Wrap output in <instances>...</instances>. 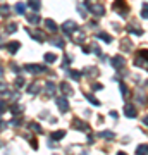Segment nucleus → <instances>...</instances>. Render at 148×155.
<instances>
[{
	"instance_id": "obj_18",
	"label": "nucleus",
	"mask_w": 148,
	"mask_h": 155,
	"mask_svg": "<svg viewBox=\"0 0 148 155\" xmlns=\"http://www.w3.org/2000/svg\"><path fill=\"white\" fill-rule=\"evenodd\" d=\"M28 93L29 95H38L40 93V84L38 83H31L29 88H28Z\"/></svg>"
},
{
	"instance_id": "obj_43",
	"label": "nucleus",
	"mask_w": 148,
	"mask_h": 155,
	"mask_svg": "<svg viewBox=\"0 0 148 155\" xmlns=\"http://www.w3.org/2000/svg\"><path fill=\"white\" fill-rule=\"evenodd\" d=\"M91 50H93V48H90V47H83V52H84V54H90Z\"/></svg>"
},
{
	"instance_id": "obj_17",
	"label": "nucleus",
	"mask_w": 148,
	"mask_h": 155,
	"mask_svg": "<svg viewBox=\"0 0 148 155\" xmlns=\"http://www.w3.org/2000/svg\"><path fill=\"white\" fill-rule=\"evenodd\" d=\"M28 7H31L33 11H40L41 9V2L40 0H28Z\"/></svg>"
},
{
	"instance_id": "obj_28",
	"label": "nucleus",
	"mask_w": 148,
	"mask_h": 155,
	"mask_svg": "<svg viewBox=\"0 0 148 155\" xmlns=\"http://www.w3.org/2000/svg\"><path fill=\"white\" fill-rule=\"evenodd\" d=\"M69 78H72L74 81H79V79H81V72L79 71H69Z\"/></svg>"
},
{
	"instance_id": "obj_30",
	"label": "nucleus",
	"mask_w": 148,
	"mask_h": 155,
	"mask_svg": "<svg viewBox=\"0 0 148 155\" xmlns=\"http://www.w3.org/2000/svg\"><path fill=\"white\" fill-rule=\"evenodd\" d=\"M119 86H121V93H122V97L124 98H127L129 97V91H127V86L124 83H119Z\"/></svg>"
},
{
	"instance_id": "obj_14",
	"label": "nucleus",
	"mask_w": 148,
	"mask_h": 155,
	"mask_svg": "<svg viewBox=\"0 0 148 155\" xmlns=\"http://www.w3.org/2000/svg\"><path fill=\"white\" fill-rule=\"evenodd\" d=\"M55 90H57V88H55V84L52 83V81H48V83L45 84V93L48 95V97H54V95H55Z\"/></svg>"
},
{
	"instance_id": "obj_8",
	"label": "nucleus",
	"mask_w": 148,
	"mask_h": 155,
	"mask_svg": "<svg viewBox=\"0 0 148 155\" xmlns=\"http://www.w3.org/2000/svg\"><path fill=\"white\" fill-rule=\"evenodd\" d=\"M74 29H76V22L74 21H66L64 24H62V31H64V35H71Z\"/></svg>"
},
{
	"instance_id": "obj_31",
	"label": "nucleus",
	"mask_w": 148,
	"mask_h": 155,
	"mask_svg": "<svg viewBox=\"0 0 148 155\" xmlns=\"http://www.w3.org/2000/svg\"><path fill=\"white\" fill-rule=\"evenodd\" d=\"M84 97H86V98L90 100V102H91L93 105H100V100H97V98H95V97H93V95H91V93H86V95H84Z\"/></svg>"
},
{
	"instance_id": "obj_6",
	"label": "nucleus",
	"mask_w": 148,
	"mask_h": 155,
	"mask_svg": "<svg viewBox=\"0 0 148 155\" xmlns=\"http://www.w3.org/2000/svg\"><path fill=\"white\" fill-rule=\"evenodd\" d=\"M110 64H112V67H114V69H117V71H119V69H122V67L126 66V61H124V57L115 55V57H112V62H110Z\"/></svg>"
},
{
	"instance_id": "obj_44",
	"label": "nucleus",
	"mask_w": 148,
	"mask_h": 155,
	"mask_svg": "<svg viewBox=\"0 0 148 155\" xmlns=\"http://www.w3.org/2000/svg\"><path fill=\"white\" fill-rule=\"evenodd\" d=\"M31 147H33L35 150L38 148V143H36V140H31Z\"/></svg>"
},
{
	"instance_id": "obj_32",
	"label": "nucleus",
	"mask_w": 148,
	"mask_h": 155,
	"mask_svg": "<svg viewBox=\"0 0 148 155\" xmlns=\"http://www.w3.org/2000/svg\"><path fill=\"white\" fill-rule=\"evenodd\" d=\"M29 129H31V131H35V133H41V127H40L36 122H31V124H29Z\"/></svg>"
},
{
	"instance_id": "obj_26",
	"label": "nucleus",
	"mask_w": 148,
	"mask_h": 155,
	"mask_svg": "<svg viewBox=\"0 0 148 155\" xmlns=\"http://www.w3.org/2000/svg\"><path fill=\"white\" fill-rule=\"evenodd\" d=\"M28 22H29V24H38L40 17L36 16V14H29V16H28Z\"/></svg>"
},
{
	"instance_id": "obj_42",
	"label": "nucleus",
	"mask_w": 148,
	"mask_h": 155,
	"mask_svg": "<svg viewBox=\"0 0 148 155\" xmlns=\"http://www.w3.org/2000/svg\"><path fill=\"white\" fill-rule=\"evenodd\" d=\"M5 127H7V124L2 121V117H0V131H2V129H5Z\"/></svg>"
},
{
	"instance_id": "obj_35",
	"label": "nucleus",
	"mask_w": 148,
	"mask_h": 155,
	"mask_svg": "<svg viewBox=\"0 0 148 155\" xmlns=\"http://www.w3.org/2000/svg\"><path fill=\"white\" fill-rule=\"evenodd\" d=\"M7 109H9L7 102H5V100H0V114H2V112H5Z\"/></svg>"
},
{
	"instance_id": "obj_7",
	"label": "nucleus",
	"mask_w": 148,
	"mask_h": 155,
	"mask_svg": "<svg viewBox=\"0 0 148 155\" xmlns=\"http://www.w3.org/2000/svg\"><path fill=\"white\" fill-rule=\"evenodd\" d=\"M29 36L35 40V41H40V43H43L45 40H47V35L43 31H40V29H35V31H29Z\"/></svg>"
},
{
	"instance_id": "obj_37",
	"label": "nucleus",
	"mask_w": 148,
	"mask_h": 155,
	"mask_svg": "<svg viewBox=\"0 0 148 155\" xmlns=\"http://www.w3.org/2000/svg\"><path fill=\"white\" fill-rule=\"evenodd\" d=\"M131 48V41H127V40H122V50H129Z\"/></svg>"
},
{
	"instance_id": "obj_41",
	"label": "nucleus",
	"mask_w": 148,
	"mask_h": 155,
	"mask_svg": "<svg viewBox=\"0 0 148 155\" xmlns=\"http://www.w3.org/2000/svg\"><path fill=\"white\" fill-rule=\"evenodd\" d=\"M11 110H12V114H17V112H19V105H17V104H16V105H12Z\"/></svg>"
},
{
	"instance_id": "obj_27",
	"label": "nucleus",
	"mask_w": 148,
	"mask_h": 155,
	"mask_svg": "<svg viewBox=\"0 0 148 155\" xmlns=\"http://www.w3.org/2000/svg\"><path fill=\"white\" fill-rule=\"evenodd\" d=\"M64 136H66V131H55V133H52V140H62L64 138Z\"/></svg>"
},
{
	"instance_id": "obj_40",
	"label": "nucleus",
	"mask_w": 148,
	"mask_h": 155,
	"mask_svg": "<svg viewBox=\"0 0 148 155\" xmlns=\"http://www.w3.org/2000/svg\"><path fill=\"white\" fill-rule=\"evenodd\" d=\"M69 64H71V57L66 55V57H64V66H69Z\"/></svg>"
},
{
	"instance_id": "obj_29",
	"label": "nucleus",
	"mask_w": 148,
	"mask_h": 155,
	"mask_svg": "<svg viewBox=\"0 0 148 155\" xmlns=\"http://www.w3.org/2000/svg\"><path fill=\"white\" fill-rule=\"evenodd\" d=\"M100 136H102V138H107V140L115 138V134L112 133V131H102V133H100Z\"/></svg>"
},
{
	"instance_id": "obj_25",
	"label": "nucleus",
	"mask_w": 148,
	"mask_h": 155,
	"mask_svg": "<svg viewBox=\"0 0 148 155\" xmlns=\"http://www.w3.org/2000/svg\"><path fill=\"white\" fill-rule=\"evenodd\" d=\"M84 72H90V76L91 78H97L98 76V69H97V67H86V69H84Z\"/></svg>"
},
{
	"instance_id": "obj_21",
	"label": "nucleus",
	"mask_w": 148,
	"mask_h": 155,
	"mask_svg": "<svg viewBox=\"0 0 148 155\" xmlns=\"http://www.w3.org/2000/svg\"><path fill=\"white\" fill-rule=\"evenodd\" d=\"M16 29H17V24H16V22H11V24H7V26H5V33L7 35H12V33H16Z\"/></svg>"
},
{
	"instance_id": "obj_11",
	"label": "nucleus",
	"mask_w": 148,
	"mask_h": 155,
	"mask_svg": "<svg viewBox=\"0 0 148 155\" xmlns=\"http://www.w3.org/2000/svg\"><path fill=\"white\" fill-rule=\"evenodd\" d=\"M124 114H126L129 119H134V117H136V109H134V105L127 104V105L124 107Z\"/></svg>"
},
{
	"instance_id": "obj_9",
	"label": "nucleus",
	"mask_w": 148,
	"mask_h": 155,
	"mask_svg": "<svg viewBox=\"0 0 148 155\" xmlns=\"http://www.w3.org/2000/svg\"><path fill=\"white\" fill-rule=\"evenodd\" d=\"M72 126L76 127V129H79V131H90L88 122L81 121V119H74V121H72Z\"/></svg>"
},
{
	"instance_id": "obj_24",
	"label": "nucleus",
	"mask_w": 148,
	"mask_h": 155,
	"mask_svg": "<svg viewBox=\"0 0 148 155\" xmlns=\"http://www.w3.org/2000/svg\"><path fill=\"white\" fill-rule=\"evenodd\" d=\"M45 62H48V64H54L55 61H57V55L55 54H45Z\"/></svg>"
},
{
	"instance_id": "obj_1",
	"label": "nucleus",
	"mask_w": 148,
	"mask_h": 155,
	"mask_svg": "<svg viewBox=\"0 0 148 155\" xmlns=\"http://www.w3.org/2000/svg\"><path fill=\"white\" fill-rule=\"evenodd\" d=\"M84 7H86V9L91 12L93 16H104V14H105L104 5H102V4H98L97 0H84Z\"/></svg>"
},
{
	"instance_id": "obj_13",
	"label": "nucleus",
	"mask_w": 148,
	"mask_h": 155,
	"mask_svg": "<svg viewBox=\"0 0 148 155\" xmlns=\"http://www.w3.org/2000/svg\"><path fill=\"white\" fill-rule=\"evenodd\" d=\"M59 88H61V91H62L64 95H66V97H71V95L74 93V91L71 90V86H69V84H67L66 81H64V83H61V86H59Z\"/></svg>"
},
{
	"instance_id": "obj_2",
	"label": "nucleus",
	"mask_w": 148,
	"mask_h": 155,
	"mask_svg": "<svg viewBox=\"0 0 148 155\" xmlns=\"http://www.w3.org/2000/svg\"><path fill=\"white\" fill-rule=\"evenodd\" d=\"M134 64L138 67H145L148 69V50H140L136 54V59H134Z\"/></svg>"
},
{
	"instance_id": "obj_33",
	"label": "nucleus",
	"mask_w": 148,
	"mask_h": 155,
	"mask_svg": "<svg viewBox=\"0 0 148 155\" xmlns=\"http://www.w3.org/2000/svg\"><path fill=\"white\" fill-rule=\"evenodd\" d=\"M141 17H143V19H148V4H143V9H141Z\"/></svg>"
},
{
	"instance_id": "obj_39",
	"label": "nucleus",
	"mask_w": 148,
	"mask_h": 155,
	"mask_svg": "<svg viewBox=\"0 0 148 155\" xmlns=\"http://www.w3.org/2000/svg\"><path fill=\"white\" fill-rule=\"evenodd\" d=\"M102 88H104V86H102V84H98V83H95V84H93V91H100Z\"/></svg>"
},
{
	"instance_id": "obj_36",
	"label": "nucleus",
	"mask_w": 148,
	"mask_h": 155,
	"mask_svg": "<svg viewBox=\"0 0 148 155\" xmlns=\"http://www.w3.org/2000/svg\"><path fill=\"white\" fill-rule=\"evenodd\" d=\"M22 84H24V78H22V76H17V78H16V86L19 88V86H22Z\"/></svg>"
},
{
	"instance_id": "obj_12",
	"label": "nucleus",
	"mask_w": 148,
	"mask_h": 155,
	"mask_svg": "<svg viewBox=\"0 0 148 155\" xmlns=\"http://www.w3.org/2000/svg\"><path fill=\"white\" fill-rule=\"evenodd\" d=\"M45 28L48 29L50 33H55V31L59 29V26H57V24H55L52 19H45Z\"/></svg>"
},
{
	"instance_id": "obj_34",
	"label": "nucleus",
	"mask_w": 148,
	"mask_h": 155,
	"mask_svg": "<svg viewBox=\"0 0 148 155\" xmlns=\"http://www.w3.org/2000/svg\"><path fill=\"white\" fill-rule=\"evenodd\" d=\"M0 93H2V95H9V93H11V91H9V88H7V84L0 83Z\"/></svg>"
},
{
	"instance_id": "obj_4",
	"label": "nucleus",
	"mask_w": 148,
	"mask_h": 155,
	"mask_svg": "<svg viewBox=\"0 0 148 155\" xmlns=\"http://www.w3.org/2000/svg\"><path fill=\"white\" fill-rule=\"evenodd\" d=\"M24 69H26L28 72H31V74H45V72H47V67L38 66V64H26Z\"/></svg>"
},
{
	"instance_id": "obj_5",
	"label": "nucleus",
	"mask_w": 148,
	"mask_h": 155,
	"mask_svg": "<svg viewBox=\"0 0 148 155\" xmlns=\"http://www.w3.org/2000/svg\"><path fill=\"white\" fill-rule=\"evenodd\" d=\"M71 36H72V41H74V43H83L84 38H86V33L81 31V29H74L71 33Z\"/></svg>"
},
{
	"instance_id": "obj_45",
	"label": "nucleus",
	"mask_w": 148,
	"mask_h": 155,
	"mask_svg": "<svg viewBox=\"0 0 148 155\" xmlns=\"http://www.w3.org/2000/svg\"><path fill=\"white\" fill-rule=\"evenodd\" d=\"M143 124H146V126H148V116L145 117V119H143Z\"/></svg>"
},
{
	"instance_id": "obj_19",
	"label": "nucleus",
	"mask_w": 148,
	"mask_h": 155,
	"mask_svg": "<svg viewBox=\"0 0 148 155\" xmlns=\"http://www.w3.org/2000/svg\"><path fill=\"white\" fill-rule=\"evenodd\" d=\"M136 155H148V145H140L136 148Z\"/></svg>"
},
{
	"instance_id": "obj_23",
	"label": "nucleus",
	"mask_w": 148,
	"mask_h": 155,
	"mask_svg": "<svg viewBox=\"0 0 148 155\" xmlns=\"http://www.w3.org/2000/svg\"><path fill=\"white\" fill-rule=\"evenodd\" d=\"M97 38H98V40H104L105 43H110V41H112V36L102 33V31H100V33H97Z\"/></svg>"
},
{
	"instance_id": "obj_46",
	"label": "nucleus",
	"mask_w": 148,
	"mask_h": 155,
	"mask_svg": "<svg viewBox=\"0 0 148 155\" xmlns=\"http://www.w3.org/2000/svg\"><path fill=\"white\" fill-rule=\"evenodd\" d=\"M117 155H126V153H124V152H119V153H117Z\"/></svg>"
},
{
	"instance_id": "obj_38",
	"label": "nucleus",
	"mask_w": 148,
	"mask_h": 155,
	"mask_svg": "<svg viewBox=\"0 0 148 155\" xmlns=\"http://www.w3.org/2000/svg\"><path fill=\"white\" fill-rule=\"evenodd\" d=\"M0 14H2V16H7V14H9V5H2L0 7Z\"/></svg>"
},
{
	"instance_id": "obj_22",
	"label": "nucleus",
	"mask_w": 148,
	"mask_h": 155,
	"mask_svg": "<svg viewBox=\"0 0 148 155\" xmlns=\"http://www.w3.org/2000/svg\"><path fill=\"white\" fill-rule=\"evenodd\" d=\"M127 31H129V33H133V35H138V36H140V35H143V31L140 28H136L134 24H129V26H127Z\"/></svg>"
},
{
	"instance_id": "obj_10",
	"label": "nucleus",
	"mask_w": 148,
	"mask_h": 155,
	"mask_svg": "<svg viewBox=\"0 0 148 155\" xmlns=\"http://www.w3.org/2000/svg\"><path fill=\"white\" fill-rule=\"evenodd\" d=\"M57 107L61 109V112H67V110H69V102H67L66 97H61V98H57Z\"/></svg>"
},
{
	"instance_id": "obj_3",
	"label": "nucleus",
	"mask_w": 148,
	"mask_h": 155,
	"mask_svg": "<svg viewBox=\"0 0 148 155\" xmlns=\"http://www.w3.org/2000/svg\"><path fill=\"white\" fill-rule=\"evenodd\" d=\"M114 11L119 12L121 16H126L127 12H129V7H127V4L124 2V0H115L114 2Z\"/></svg>"
},
{
	"instance_id": "obj_16",
	"label": "nucleus",
	"mask_w": 148,
	"mask_h": 155,
	"mask_svg": "<svg viewBox=\"0 0 148 155\" xmlns=\"http://www.w3.org/2000/svg\"><path fill=\"white\" fill-rule=\"evenodd\" d=\"M50 43H52V45H55L57 48H64V45H66V43H64V40H62V38H59V36H54V38L50 40Z\"/></svg>"
},
{
	"instance_id": "obj_47",
	"label": "nucleus",
	"mask_w": 148,
	"mask_h": 155,
	"mask_svg": "<svg viewBox=\"0 0 148 155\" xmlns=\"http://www.w3.org/2000/svg\"><path fill=\"white\" fill-rule=\"evenodd\" d=\"M2 74H4V71H2V67H0V76H2Z\"/></svg>"
},
{
	"instance_id": "obj_15",
	"label": "nucleus",
	"mask_w": 148,
	"mask_h": 155,
	"mask_svg": "<svg viewBox=\"0 0 148 155\" xmlns=\"http://www.w3.org/2000/svg\"><path fill=\"white\" fill-rule=\"evenodd\" d=\"M19 48H21V43H19V41H11V43H7V50H9L11 54H16Z\"/></svg>"
},
{
	"instance_id": "obj_20",
	"label": "nucleus",
	"mask_w": 148,
	"mask_h": 155,
	"mask_svg": "<svg viewBox=\"0 0 148 155\" xmlns=\"http://www.w3.org/2000/svg\"><path fill=\"white\" fill-rule=\"evenodd\" d=\"M14 11H16L17 14H24V12H26V4H22V2L16 4V7H14Z\"/></svg>"
}]
</instances>
